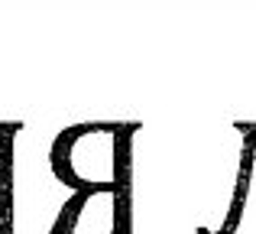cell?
Here are the masks:
<instances>
[{"instance_id":"obj_2","label":"cell","mask_w":256,"mask_h":234,"mask_svg":"<svg viewBox=\"0 0 256 234\" xmlns=\"http://www.w3.org/2000/svg\"><path fill=\"white\" fill-rule=\"evenodd\" d=\"M234 234H256V124H250V130H246V166Z\"/></svg>"},{"instance_id":"obj_1","label":"cell","mask_w":256,"mask_h":234,"mask_svg":"<svg viewBox=\"0 0 256 234\" xmlns=\"http://www.w3.org/2000/svg\"><path fill=\"white\" fill-rule=\"evenodd\" d=\"M143 124L88 120L52 133L49 159L56 176L78 195H120L133 202L136 137Z\"/></svg>"},{"instance_id":"obj_3","label":"cell","mask_w":256,"mask_h":234,"mask_svg":"<svg viewBox=\"0 0 256 234\" xmlns=\"http://www.w3.org/2000/svg\"><path fill=\"white\" fill-rule=\"evenodd\" d=\"M13 133H16V124H0V234H13Z\"/></svg>"}]
</instances>
